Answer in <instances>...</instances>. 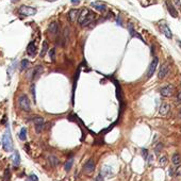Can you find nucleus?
I'll return each instance as SVG.
<instances>
[{
	"label": "nucleus",
	"mask_w": 181,
	"mask_h": 181,
	"mask_svg": "<svg viewBox=\"0 0 181 181\" xmlns=\"http://www.w3.org/2000/svg\"><path fill=\"white\" fill-rule=\"evenodd\" d=\"M19 164H20V156H19V152L17 150H15L14 157H13V165H14L15 168H17Z\"/></svg>",
	"instance_id": "aec40b11"
},
{
	"label": "nucleus",
	"mask_w": 181,
	"mask_h": 181,
	"mask_svg": "<svg viewBox=\"0 0 181 181\" xmlns=\"http://www.w3.org/2000/svg\"><path fill=\"white\" fill-rule=\"evenodd\" d=\"M32 122H33V124H34L35 126V131H36V133H41L42 132V130L44 129V118L43 117H39V116H35V117H33V119H32Z\"/></svg>",
	"instance_id": "0eeeda50"
},
{
	"label": "nucleus",
	"mask_w": 181,
	"mask_h": 181,
	"mask_svg": "<svg viewBox=\"0 0 181 181\" xmlns=\"http://www.w3.org/2000/svg\"><path fill=\"white\" fill-rule=\"evenodd\" d=\"M128 29H129V33H130V35H131V37H139L141 41H143V42H144L143 37H142V36H141L139 33H136V32H135V30H134V28H133L132 24H128Z\"/></svg>",
	"instance_id": "6ab92c4d"
},
{
	"label": "nucleus",
	"mask_w": 181,
	"mask_h": 181,
	"mask_svg": "<svg viewBox=\"0 0 181 181\" xmlns=\"http://www.w3.org/2000/svg\"><path fill=\"white\" fill-rule=\"evenodd\" d=\"M16 64H17V62L16 61H14V62H12V64L10 65V67H9V70H7V75H9V79H11V76H12V73L13 71H15V67H16Z\"/></svg>",
	"instance_id": "b1692460"
},
{
	"label": "nucleus",
	"mask_w": 181,
	"mask_h": 181,
	"mask_svg": "<svg viewBox=\"0 0 181 181\" xmlns=\"http://www.w3.org/2000/svg\"><path fill=\"white\" fill-rule=\"evenodd\" d=\"M158 63H159V59L156 56V58L151 61L150 65L148 66V69H147V71H146V78L147 79H149V78L152 77V75L154 73V71H156V68H157V66H158Z\"/></svg>",
	"instance_id": "39448f33"
},
{
	"label": "nucleus",
	"mask_w": 181,
	"mask_h": 181,
	"mask_svg": "<svg viewBox=\"0 0 181 181\" xmlns=\"http://www.w3.org/2000/svg\"><path fill=\"white\" fill-rule=\"evenodd\" d=\"M181 103V90L178 93L177 98H176V105H180Z\"/></svg>",
	"instance_id": "f704fd0d"
},
{
	"label": "nucleus",
	"mask_w": 181,
	"mask_h": 181,
	"mask_svg": "<svg viewBox=\"0 0 181 181\" xmlns=\"http://www.w3.org/2000/svg\"><path fill=\"white\" fill-rule=\"evenodd\" d=\"M47 1H49V2H54V1H56V0H47Z\"/></svg>",
	"instance_id": "79ce46f5"
},
{
	"label": "nucleus",
	"mask_w": 181,
	"mask_h": 181,
	"mask_svg": "<svg viewBox=\"0 0 181 181\" xmlns=\"http://www.w3.org/2000/svg\"><path fill=\"white\" fill-rule=\"evenodd\" d=\"M68 35H69V30L67 28H65L64 30V33H63V38H64V41H63V46L66 45V43L68 42Z\"/></svg>",
	"instance_id": "a878e982"
},
{
	"label": "nucleus",
	"mask_w": 181,
	"mask_h": 181,
	"mask_svg": "<svg viewBox=\"0 0 181 181\" xmlns=\"http://www.w3.org/2000/svg\"><path fill=\"white\" fill-rule=\"evenodd\" d=\"M169 70H171V66L165 63L163 65H161L160 67V70H159V73H158V78L159 79H164V78H166V76L168 75L169 73Z\"/></svg>",
	"instance_id": "1a4fd4ad"
},
{
	"label": "nucleus",
	"mask_w": 181,
	"mask_h": 181,
	"mask_svg": "<svg viewBox=\"0 0 181 181\" xmlns=\"http://www.w3.org/2000/svg\"><path fill=\"white\" fill-rule=\"evenodd\" d=\"M28 181H38V179L35 175H30L28 178Z\"/></svg>",
	"instance_id": "c9c22d12"
},
{
	"label": "nucleus",
	"mask_w": 181,
	"mask_h": 181,
	"mask_svg": "<svg viewBox=\"0 0 181 181\" xmlns=\"http://www.w3.org/2000/svg\"><path fill=\"white\" fill-rule=\"evenodd\" d=\"M122 19H120V16H118V17H117V24H120V26H122Z\"/></svg>",
	"instance_id": "58836bf2"
},
{
	"label": "nucleus",
	"mask_w": 181,
	"mask_h": 181,
	"mask_svg": "<svg viewBox=\"0 0 181 181\" xmlns=\"http://www.w3.org/2000/svg\"><path fill=\"white\" fill-rule=\"evenodd\" d=\"M95 18H96V15L92 11L87 10V9H82L80 11L79 17H78V24H80L81 27L90 26L94 22Z\"/></svg>",
	"instance_id": "f257e3e1"
},
{
	"label": "nucleus",
	"mask_w": 181,
	"mask_h": 181,
	"mask_svg": "<svg viewBox=\"0 0 181 181\" xmlns=\"http://www.w3.org/2000/svg\"><path fill=\"white\" fill-rule=\"evenodd\" d=\"M178 43H179V46H181V42H180V41H179Z\"/></svg>",
	"instance_id": "c03bdc74"
},
{
	"label": "nucleus",
	"mask_w": 181,
	"mask_h": 181,
	"mask_svg": "<svg viewBox=\"0 0 181 181\" xmlns=\"http://www.w3.org/2000/svg\"><path fill=\"white\" fill-rule=\"evenodd\" d=\"M166 7H167L168 12H169V14H171L174 18H177L178 17V11L176 10L174 3L171 2V0H167L166 1Z\"/></svg>",
	"instance_id": "9d476101"
},
{
	"label": "nucleus",
	"mask_w": 181,
	"mask_h": 181,
	"mask_svg": "<svg viewBox=\"0 0 181 181\" xmlns=\"http://www.w3.org/2000/svg\"><path fill=\"white\" fill-rule=\"evenodd\" d=\"M31 92H32V97H33V100H36V93H35V85L32 84L31 85Z\"/></svg>",
	"instance_id": "473e14b6"
},
{
	"label": "nucleus",
	"mask_w": 181,
	"mask_h": 181,
	"mask_svg": "<svg viewBox=\"0 0 181 181\" xmlns=\"http://www.w3.org/2000/svg\"><path fill=\"white\" fill-rule=\"evenodd\" d=\"M48 161H49V163H50V165H51L52 167L56 166V165L59 164V160H58V158L54 157V156H50L49 159H48Z\"/></svg>",
	"instance_id": "4be33fe9"
},
{
	"label": "nucleus",
	"mask_w": 181,
	"mask_h": 181,
	"mask_svg": "<svg viewBox=\"0 0 181 181\" xmlns=\"http://www.w3.org/2000/svg\"><path fill=\"white\" fill-rule=\"evenodd\" d=\"M44 71V67L42 65H37V66H35L33 69L31 70V73H29L28 78L30 80H35V79H37L38 77L41 76Z\"/></svg>",
	"instance_id": "20e7f679"
},
{
	"label": "nucleus",
	"mask_w": 181,
	"mask_h": 181,
	"mask_svg": "<svg viewBox=\"0 0 181 181\" xmlns=\"http://www.w3.org/2000/svg\"><path fill=\"white\" fill-rule=\"evenodd\" d=\"M29 66H30V62H29L27 59H24L22 61H21V63H20V70L21 71H22V70L28 69Z\"/></svg>",
	"instance_id": "412c9836"
},
{
	"label": "nucleus",
	"mask_w": 181,
	"mask_h": 181,
	"mask_svg": "<svg viewBox=\"0 0 181 181\" xmlns=\"http://www.w3.org/2000/svg\"><path fill=\"white\" fill-rule=\"evenodd\" d=\"M12 2H17V1H19V0H11Z\"/></svg>",
	"instance_id": "37998d69"
},
{
	"label": "nucleus",
	"mask_w": 181,
	"mask_h": 181,
	"mask_svg": "<svg viewBox=\"0 0 181 181\" xmlns=\"http://www.w3.org/2000/svg\"><path fill=\"white\" fill-rule=\"evenodd\" d=\"M175 1H176V4H177L178 7H181V3H180V2H179L180 0H175Z\"/></svg>",
	"instance_id": "ea45409f"
},
{
	"label": "nucleus",
	"mask_w": 181,
	"mask_h": 181,
	"mask_svg": "<svg viewBox=\"0 0 181 181\" xmlns=\"http://www.w3.org/2000/svg\"><path fill=\"white\" fill-rule=\"evenodd\" d=\"M177 118L178 119H181V108L178 109V111H177Z\"/></svg>",
	"instance_id": "4c0bfd02"
},
{
	"label": "nucleus",
	"mask_w": 181,
	"mask_h": 181,
	"mask_svg": "<svg viewBox=\"0 0 181 181\" xmlns=\"http://www.w3.org/2000/svg\"><path fill=\"white\" fill-rule=\"evenodd\" d=\"M58 31H59V24H58V22H56V21H52L51 24H49L48 32L51 35H53V36H54V35L58 34Z\"/></svg>",
	"instance_id": "4468645a"
},
{
	"label": "nucleus",
	"mask_w": 181,
	"mask_h": 181,
	"mask_svg": "<svg viewBox=\"0 0 181 181\" xmlns=\"http://www.w3.org/2000/svg\"><path fill=\"white\" fill-rule=\"evenodd\" d=\"M47 50H48V44L47 42H44L43 43V48H42V51H41V56H44L47 52Z\"/></svg>",
	"instance_id": "cd10ccee"
},
{
	"label": "nucleus",
	"mask_w": 181,
	"mask_h": 181,
	"mask_svg": "<svg viewBox=\"0 0 181 181\" xmlns=\"http://www.w3.org/2000/svg\"><path fill=\"white\" fill-rule=\"evenodd\" d=\"M95 181H105V177H103V175H102V174H99L97 176V177H96Z\"/></svg>",
	"instance_id": "e433bc0d"
},
{
	"label": "nucleus",
	"mask_w": 181,
	"mask_h": 181,
	"mask_svg": "<svg viewBox=\"0 0 181 181\" xmlns=\"http://www.w3.org/2000/svg\"><path fill=\"white\" fill-rule=\"evenodd\" d=\"M18 105H19V108L21 110H24L26 112H29L31 110V103H30V100L29 98L27 97V95L21 94L19 97H18Z\"/></svg>",
	"instance_id": "7ed1b4c3"
},
{
	"label": "nucleus",
	"mask_w": 181,
	"mask_h": 181,
	"mask_svg": "<svg viewBox=\"0 0 181 181\" xmlns=\"http://www.w3.org/2000/svg\"><path fill=\"white\" fill-rule=\"evenodd\" d=\"M180 175H181V165L175 167L174 169V176H180Z\"/></svg>",
	"instance_id": "2f4dec72"
},
{
	"label": "nucleus",
	"mask_w": 181,
	"mask_h": 181,
	"mask_svg": "<svg viewBox=\"0 0 181 181\" xmlns=\"http://www.w3.org/2000/svg\"><path fill=\"white\" fill-rule=\"evenodd\" d=\"M73 165V158H70L69 160H68L66 162V163H65V165H64V168H65V171H69L70 169H71Z\"/></svg>",
	"instance_id": "5701e85b"
},
{
	"label": "nucleus",
	"mask_w": 181,
	"mask_h": 181,
	"mask_svg": "<svg viewBox=\"0 0 181 181\" xmlns=\"http://www.w3.org/2000/svg\"><path fill=\"white\" fill-rule=\"evenodd\" d=\"M2 147L7 152H11V151L14 150V148H13V141H12V136H11L10 128L9 127L7 128V131H5V133L2 136Z\"/></svg>",
	"instance_id": "f03ea898"
},
{
	"label": "nucleus",
	"mask_w": 181,
	"mask_h": 181,
	"mask_svg": "<svg viewBox=\"0 0 181 181\" xmlns=\"http://www.w3.org/2000/svg\"><path fill=\"white\" fill-rule=\"evenodd\" d=\"M27 52L30 56H35L36 52H37V48H36V45H35L34 42H31L27 47Z\"/></svg>",
	"instance_id": "2eb2a0df"
},
{
	"label": "nucleus",
	"mask_w": 181,
	"mask_h": 181,
	"mask_svg": "<svg viewBox=\"0 0 181 181\" xmlns=\"http://www.w3.org/2000/svg\"><path fill=\"white\" fill-rule=\"evenodd\" d=\"M181 162V157L180 154H178V153H175L174 156H173V163L178 165V164H180Z\"/></svg>",
	"instance_id": "bb28decb"
},
{
	"label": "nucleus",
	"mask_w": 181,
	"mask_h": 181,
	"mask_svg": "<svg viewBox=\"0 0 181 181\" xmlns=\"http://www.w3.org/2000/svg\"><path fill=\"white\" fill-rule=\"evenodd\" d=\"M19 139H21V141H26L27 139V129L24 128H21L20 132H19Z\"/></svg>",
	"instance_id": "393cba45"
},
{
	"label": "nucleus",
	"mask_w": 181,
	"mask_h": 181,
	"mask_svg": "<svg viewBox=\"0 0 181 181\" xmlns=\"http://www.w3.org/2000/svg\"><path fill=\"white\" fill-rule=\"evenodd\" d=\"M94 169H95L94 160H93V159H90V160L85 163V165H84L83 171H84V173H86V174H90V173L94 171Z\"/></svg>",
	"instance_id": "f8f14e48"
},
{
	"label": "nucleus",
	"mask_w": 181,
	"mask_h": 181,
	"mask_svg": "<svg viewBox=\"0 0 181 181\" xmlns=\"http://www.w3.org/2000/svg\"><path fill=\"white\" fill-rule=\"evenodd\" d=\"M90 5L93 7H95V10H97L98 12H101L103 13L107 11V5H105L103 2H99V1H95V2H92Z\"/></svg>",
	"instance_id": "ddd939ff"
},
{
	"label": "nucleus",
	"mask_w": 181,
	"mask_h": 181,
	"mask_svg": "<svg viewBox=\"0 0 181 181\" xmlns=\"http://www.w3.org/2000/svg\"><path fill=\"white\" fill-rule=\"evenodd\" d=\"M169 110H171V105H168L167 102H163V103L161 105L160 109H159V113H160V115H162V116H165V115L168 114Z\"/></svg>",
	"instance_id": "dca6fc26"
},
{
	"label": "nucleus",
	"mask_w": 181,
	"mask_h": 181,
	"mask_svg": "<svg viewBox=\"0 0 181 181\" xmlns=\"http://www.w3.org/2000/svg\"><path fill=\"white\" fill-rule=\"evenodd\" d=\"M36 9L34 7H28V5H21L19 7V13L21 15H24V16H32V15H35L36 14Z\"/></svg>",
	"instance_id": "423d86ee"
},
{
	"label": "nucleus",
	"mask_w": 181,
	"mask_h": 181,
	"mask_svg": "<svg viewBox=\"0 0 181 181\" xmlns=\"http://www.w3.org/2000/svg\"><path fill=\"white\" fill-rule=\"evenodd\" d=\"M142 156H143V158L145 160H147V159H148V150L143 148V149H142Z\"/></svg>",
	"instance_id": "72a5a7b5"
},
{
	"label": "nucleus",
	"mask_w": 181,
	"mask_h": 181,
	"mask_svg": "<svg viewBox=\"0 0 181 181\" xmlns=\"http://www.w3.org/2000/svg\"><path fill=\"white\" fill-rule=\"evenodd\" d=\"M71 2H73V4H77V3H79V0H71Z\"/></svg>",
	"instance_id": "a19ab883"
},
{
	"label": "nucleus",
	"mask_w": 181,
	"mask_h": 181,
	"mask_svg": "<svg viewBox=\"0 0 181 181\" xmlns=\"http://www.w3.org/2000/svg\"><path fill=\"white\" fill-rule=\"evenodd\" d=\"M174 93H175V86L171 85V84L166 85V86H163L160 90V94L163 97H171V96L174 95Z\"/></svg>",
	"instance_id": "6e6552de"
},
{
	"label": "nucleus",
	"mask_w": 181,
	"mask_h": 181,
	"mask_svg": "<svg viewBox=\"0 0 181 181\" xmlns=\"http://www.w3.org/2000/svg\"><path fill=\"white\" fill-rule=\"evenodd\" d=\"M49 56H50V59L52 61H56V50H54V48L49 51Z\"/></svg>",
	"instance_id": "7c9ffc66"
},
{
	"label": "nucleus",
	"mask_w": 181,
	"mask_h": 181,
	"mask_svg": "<svg viewBox=\"0 0 181 181\" xmlns=\"http://www.w3.org/2000/svg\"><path fill=\"white\" fill-rule=\"evenodd\" d=\"M79 14H80V11L77 10V9H73V10L69 11V13H68V20L69 21H75L77 18L79 17Z\"/></svg>",
	"instance_id": "f3484780"
},
{
	"label": "nucleus",
	"mask_w": 181,
	"mask_h": 181,
	"mask_svg": "<svg viewBox=\"0 0 181 181\" xmlns=\"http://www.w3.org/2000/svg\"><path fill=\"white\" fill-rule=\"evenodd\" d=\"M160 29H161V31L163 32V34L165 35L167 38H171V37H173V33H171V29H169V27H168V26H167L165 22H161Z\"/></svg>",
	"instance_id": "9b49d317"
},
{
	"label": "nucleus",
	"mask_w": 181,
	"mask_h": 181,
	"mask_svg": "<svg viewBox=\"0 0 181 181\" xmlns=\"http://www.w3.org/2000/svg\"><path fill=\"white\" fill-rule=\"evenodd\" d=\"M160 165H162V166H165V165H167V157H165V156H163V157L160 158Z\"/></svg>",
	"instance_id": "c756f323"
},
{
	"label": "nucleus",
	"mask_w": 181,
	"mask_h": 181,
	"mask_svg": "<svg viewBox=\"0 0 181 181\" xmlns=\"http://www.w3.org/2000/svg\"><path fill=\"white\" fill-rule=\"evenodd\" d=\"M162 149H163V145H162L161 143H158L157 146L154 147V153H156V154H159Z\"/></svg>",
	"instance_id": "c85d7f7f"
},
{
	"label": "nucleus",
	"mask_w": 181,
	"mask_h": 181,
	"mask_svg": "<svg viewBox=\"0 0 181 181\" xmlns=\"http://www.w3.org/2000/svg\"><path fill=\"white\" fill-rule=\"evenodd\" d=\"M101 174L103 175V177H112L113 176V169H112L111 166L109 165H105L101 169Z\"/></svg>",
	"instance_id": "a211bd4d"
}]
</instances>
